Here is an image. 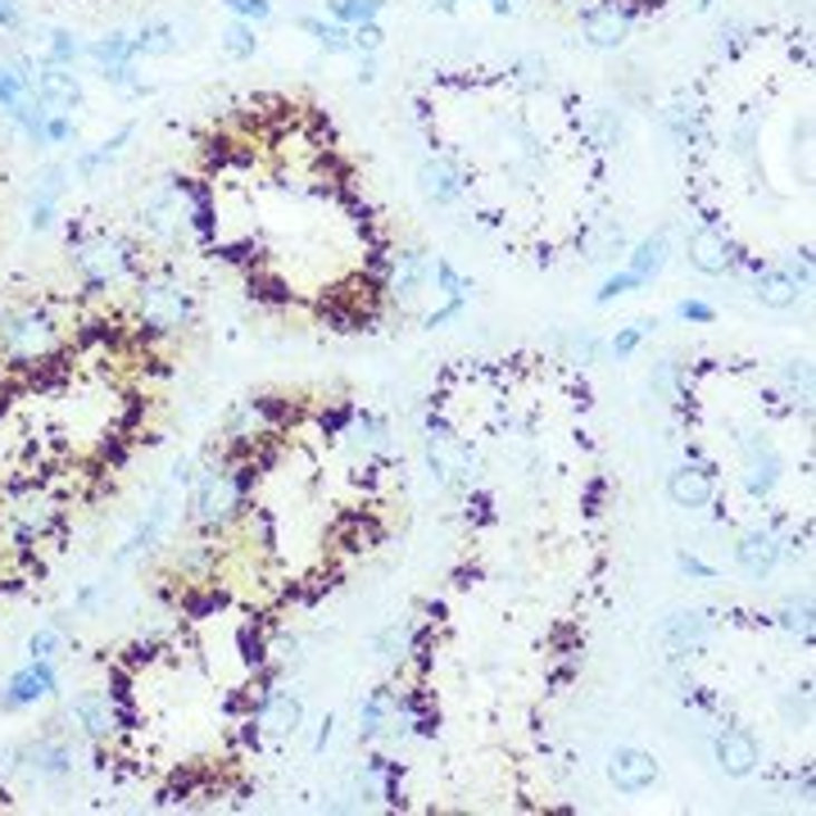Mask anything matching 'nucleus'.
I'll return each mask as SVG.
<instances>
[{
    "instance_id": "nucleus-1",
    "label": "nucleus",
    "mask_w": 816,
    "mask_h": 816,
    "mask_svg": "<svg viewBox=\"0 0 816 816\" xmlns=\"http://www.w3.org/2000/svg\"><path fill=\"white\" fill-rule=\"evenodd\" d=\"M64 346H68V327L50 304L37 300V304H14L0 313V359H6V368L32 372L59 359Z\"/></svg>"
},
{
    "instance_id": "nucleus-2",
    "label": "nucleus",
    "mask_w": 816,
    "mask_h": 816,
    "mask_svg": "<svg viewBox=\"0 0 816 816\" xmlns=\"http://www.w3.org/2000/svg\"><path fill=\"white\" fill-rule=\"evenodd\" d=\"M195 318V295L191 286L168 268L142 272L132 286V327L146 340H164V336H182Z\"/></svg>"
},
{
    "instance_id": "nucleus-3",
    "label": "nucleus",
    "mask_w": 816,
    "mask_h": 816,
    "mask_svg": "<svg viewBox=\"0 0 816 816\" xmlns=\"http://www.w3.org/2000/svg\"><path fill=\"white\" fill-rule=\"evenodd\" d=\"M74 250V272L87 295H100L127 278H142V245L118 236V232H68Z\"/></svg>"
},
{
    "instance_id": "nucleus-4",
    "label": "nucleus",
    "mask_w": 816,
    "mask_h": 816,
    "mask_svg": "<svg viewBox=\"0 0 816 816\" xmlns=\"http://www.w3.org/2000/svg\"><path fill=\"white\" fill-rule=\"evenodd\" d=\"M6 526H10V535L19 540L14 550H32V544L50 540V535L64 526V499H59L50 486L28 482V486H19V490L10 495V504H6Z\"/></svg>"
},
{
    "instance_id": "nucleus-5",
    "label": "nucleus",
    "mask_w": 816,
    "mask_h": 816,
    "mask_svg": "<svg viewBox=\"0 0 816 816\" xmlns=\"http://www.w3.org/2000/svg\"><path fill=\"white\" fill-rule=\"evenodd\" d=\"M68 717L78 721L82 739H91V744H109L118 730L132 726V708H127L123 690H87L68 703Z\"/></svg>"
},
{
    "instance_id": "nucleus-6",
    "label": "nucleus",
    "mask_w": 816,
    "mask_h": 816,
    "mask_svg": "<svg viewBox=\"0 0 816 816\" xmlns=\"http://www.w3.org/2000/svg\"><path fill=\"white\" fill-rule=\"evenodd\" d=\"M427 467L440 486H454V490H472L476 482V458L467 449V440H458L454 431H427Z\"/></svg>"
},
{
    "instance_id": "nucleus-7",
    "label": "nucleus",
    "mask_w": 816,
    "mask_h": 816,
    "mask_svg": "<svg viewBox=\"0 0 816 816\" xmlns=\"http://www.w3.org/2000/svg\"><path fill=\"white\" fill-rule=\"evenodd\" d=\"M136 223H142V232L150 241H164L173 245L191 223H186V195H182V182L173 177L168 186H159L155 195L142 200V214H136Z\"/></svg>"
},
{
    "instance_id": "nucleus-8",
    "label": "nucleus",
    "mask_w": 816,
    "mask_h": 816,
    "mask_svg": "<svg viewBox=\"0 0 816 816\" xmlns=\"http://www.w3.org/2000/svg\"><path fill=\"white\" fill-rule=\"evenodd\" d=\"M254 730L268 735V739H295L300 726H304V703L286 690H263L254 699V712H250Z\"/></svg>"
},
{
    "instance_id": "nucleus-9",
    "label": "nucleus",
    "mask_w": 816,
    "mask_h": 816,
    "mask_svg": "<svg viewBox=\"0 0 816 816\" xmlns=\"http://www.w3.org/2000/svg\"><path fill=\"white\" fill-rule=\"evenodd\" d=\"M74 767H78V758H74V744H68V739L41 735V739L23 744V776H32L41 785L68 780V776H74Z\"/></svg>"
},
{
    "instance_id": "nucleus-10",
    "label": "nucleus",
    "mask_w": 816,
    "mask_h": 816,
    "mask_svg": "<svg viewBox=\"0 0 816 816\" xmlns=\"http://www.w3.org/2000/svg\"><path fill=\"white\" fill-rule=\"evenodd\" d=\"M739 449H744V486H748V495L767 499L776 490V482H780V472H785L780 449L771 440H762V436L739 440Z\"/></svg>"
},
{
    "instance_id": "nucleus-11",
    "label": "nucleus",
    "mask_w": 816,
    "mask_h": 816,
    "mask_svg": "<svg viewBox=\"0 0 816 816\" xmlns=\"http://www.w3.org/2000/svg\"><path fill=\"white\" fill-rule=\"evenodd\" d=\"M735 563L748 581H767L780 567V531L776 526H754L735 544Z\"/></svg>"
},
{
    "instance_id": "nucleus-12",
    "label": "nucleus",
    "mask_w": 816,
    "mask_h": 816,
    "mask_svg": "<svg viewBox=\"0 0 816 816\" xmlns=\"http://www.w3.org/2000/svg\"><path fill=\"white\" fill-rule=\"evenodd\" d=\"M667 495H671L676 508L699 513V508H708V504L717 499V476H712V467H703V463H680V467L667 476Z\"/></svg>"
},
{
    "instance_id": "nucleus-13",
    "label": "nucleus",
    "mask_w": 816,
    "mask_h": 816,
    "mask_svg": "<svg viewBox=\"0 0 816 816\" xmlns=\"http://www.w3.org/2000/svg\"><path fill=\"white\" fill-rule=\"evenodd\" d=\"M427 278H431L427 254H422V250H399V254L390 259L386 291H390V300H395L399 309H414L418 295H422V286H427Z\"/></svg>"
},
{
    "instance_id": "nucleus-14",
    "label": "nucleus",
    "mask_w": 816,
    "mask_h": 816,
    "mask_svg": "<svg viewBox=\"0 0 816 816\" xmlns=\"http://www.w3.org/2000/svg\"><path fill=\"white\" fill-rule=\"evenodd\" d=\"M32 96L50 109V114H74L82 105V82L74 78V68H59V64H37V78H32Z\"/></svg>"
},
{
    "instance_id": "nucleus-15",
    "label": "nucleus",
    "mask_w": 816,
    "mask_h": 816,
    "mask_svg": "<svg viewBox=\"0 0 816 816\" xmlns=\"http://www.w3.org/2000/svg\"><path fill=\"white\" fill-rule=\"evenodd\" d=\"M758 762H762V748H758L754 730H744V726H726V730H717V767H721L730 780L754 776V771H758Z\"/></svg>"
},
{
    "instance_id": "nucleus-16",
    "label": "nucleus",
    "mask_w": 816,
    "mask_h": 816,
    "mask_svg": "<svg viewBox=\"0 0 816 816\" xmlns=\"http://www.w3.org/2000/svg\"><path fill=\"white\" fill-rule=\"evenodd\" d=\"M631 10L626 6H594V10H585L581 14V32H585V46H594V50H618V46H626V37H631Z\"/></svg>"
},
{
    "instance_id": "nucleus-17",
    "label": "nucleus",
    "mask_w": 816,
    "mask_h": 816,
    "mask_svg": "<svg viewBox=\"0 0 816 816\" xmlns=\"http://www.w3.org/2000/svg\"><path fill=\"white\" fill-rule=\"evenodd\" d=\"M608 780L618 785V794H644L658 780V762L644 748H618V754L608 758Z\"/></svg>"
},
{
    "instance_id": "nucleus-18",
    "label": "nucleus",
    "mask_w": 816,
    "mask_h": 816,
    "mask_svg": "<svg viewBox=\"0 0 816 816\" xmlns=\"http://www.w3.org/2000/svg\"><path fill=\"white\" fill-rule=\"evenodd\" d=\"M59 690V671H55V662H46V658H32L28 667H19L14 676H10V686H6V694L19 703V712L23 708H37L41 699H50Z\"/></svg>"
},
{
    "instance_id": "nucleus-19",
    "label": "nucleus",
    "mask_w": 816,
    "mask_h": 816,
    "mask_svg": "<svg viewBox=\"0 0 816 816\" xmlns=\"http://www.w3.org/2000/svg\"><path fill=\"white\" fill-rule=\"evenodd\" d=\"M686 254H690V263L699 272H708V278H721V272L735 268V245H730V236L721 227H694Z\"/></svg>"
},
{
    "instance_id": "nucleus-20",
    "label": "nucleus",
    "mask_w": 816,
    "mask_h": 816,
    "mask_svg": "<svg viewBox=\"0 0 816 816\" xmlns=\"http://www.w3.org/2000/svg\"><path fill=\"white\" fill-rule=\"evenodd\" d=\"M708 635H712V618H708V612H671V618H662V626H658V640H662L676 658L703 649Z\"/></svg>"
},
{
    "instance_id": "nucleus-21",
    "label": "nucleus",
    "mask_w": 816,
    "mask_h": 816,
    "mask_svg": "<svg viewBox=\"0 0 816 816\" xmlns=\"http://www.w3.org/2000/svg\"><path fill=\"white\" fill-rule=\"evenodd\" d=\"M168 517H173V504H168V495H159V499L150 504V513L136 522V531L123 540V550L114 554V563L127 567V563H136L142 554H150L155 544H159V535H164V526H168Z\"/></svg>"
},
{
    "instance_id": "nucleus-22",
    "label": "nucleus",
    "mask_w": 816,
    "mask_h": 816,
    "mask_svg": "<svg viewBox=\"0 0 816 816\" xmlns=\"http://www.w3.org/2000/svg\"><path fill=\"white\" fill-rule=\"evenodd\" d=\"M64 182H68V168L64 164H46L41 177H37V191H32V232H46L59 214V200H64Z\"/></svg>"
},
{
    "instance_id": "nucleus-23",
    "label": "nucleus",
    "mask_w": 816,
    "mask_h": 816,
    "mask_svg": "<svg viewBox=\"0 0 816 816\" xmlns=\"http://www.w3.org/2000/svg\"><path fill=\"white\" fill-rule=\"evenodd\" d=\"M754 295H758V304H762V309H794V304H798V295H803V286L789 278L785 268H758V278H754Z\"/></svg>"
},
{
    "instance_id": "nucleus-24",
    "label": "nucleus",
    "mask_w": 816,
    "mask_h": 816,
    "mask_svg": "<svg viewBox=\"0 0 816 816\" xmlns=\"http://www.w3.org/2000/svg\"><path fill=\"white\" fill-rule=\"evenodd\" d=\"M581 245H585V259H590V263H612V259L626 254V227H622L618 218H599V223L581 236Z\"/></svg>"
},
{
    "instance_id": "nucleus-25",
    "label": "nucleus",
    "mask_w": 816,
    "mask_h": 816,
    "mask_svg": "<svg viewBox=\"0 0 816 816\" xmlns=\"http://www.w3.org/2000/svg\"><path fill=\"white\" fill-rule=\"evenodd\" d=\"M395 712H399V690H377V694L359 708V739H363V744L381 739Z\"/></svg>"
},
{
    "instance_id": "nucleus-26",
    "label": "nucleus",
    "mask_w": 816,
    "mask_h": 816,
    "mask_svg": "<svg viewBox=\"0 0 816 816\" xmlns=\"http://www.w3.org/2000/svg\"><path fill=\"white\" fill-rule=\"evenodd\" d=\"M32 78H37V64L32 59H6L0 64V114L10 105H19L23 96H32Z\"/></svg>"
},
{
    "instance_id": "nucleus-27",
    "label": "nucleus",
    "mask_w": 816,
    "mask_h": 816,
    "mask_svg": "<svg viewBox=\"0 0 816 816\" xmlns=\"http://www.w3.org/2000/svg\"><path fill=\"white\" fill-rule=\"evenodd\" d=\"M662 263H667V236H662V232H658V236H644V241L626 254V272L635 278V286L653 282L658 272H662Z\"/></svg>"
},
{
    "instance_id": "nucleus-28",
    "label": "nucleus",
    "mask_w": 816,
    "mask_h": 816,
    "mask_svg": "<svg viewBox=\"0 0 816 816\" xmlns=\"http://www.w3.org/2000/svg\"><path fill=\"white\" fill-rule=\"evenodd\" d=\"M418 182H422V191H427L436 204H454V200L463 195V177H458L445 159H422Z\"/></svg>"
},
{
    "instance_id": "nucleus-29",
    "label": "nucleus",
    "mask_w": 816,
    "mask_h": 816,
    "mask_svg": "<svg viewBox=\"0 0 816 816\" xmlns=\"http://www.w3.org/2000/svg\"><path fill=\"white\" fill-rule=\"evenodd\" d=\"M581 132L590 136V142H594L599 150H612V146L622 142L626 123H622V114H618V109H608V105H594V109H585V123H581Z\"/></svg>"
},
{
    "instance_id": "nucleus-30",
    "label": "nucleus",
    "mask_w": 816,
    "mask_h": 816,
    "mask_svg": "<svg viewBox=\"0 0 816 816\" xmlns=\"http://www.w3.org/2000/svg\"><path fill=\"white\" fill-rule=\"evenodd\" d=\"M776 386L780 395L794 404V408H807L812 404V363L807 359H785L776 368Z\"/></svg>"
},
{
    "instance_id": "nucleus-31",
    "label": "nucleus",
    "mask_w": 816,
    "mask_h": 816,
    "mask_svg": "<svg viewBox=\"0 0 816 816\" xmlns=\"http://www.w3.org/2000/svg\"><path fill=\"white\" fill-rule=\"evenodd\" d=\"M662 118H667V127H671V136H676L680 146H690L694 136H699V105H694V96H690V91H676Z\"/></svg>"
},
{
    "instance_id": "nucleus-32",
    "label": "nucleus",
    "mask_w": 816,
    "mask_h": 816,
    "mask_svg": "<svg viewBox=\"0 0 816 816\" xmlns=\"http://www.w3.org/2000/svg\"><path fill=\"white\" fill-rule=\"evenodd\" d=\"M87 59L96 64V74H105V68H114V64H136V50H132L127 32H109V37L87 41Z\"/></svg>"
},
{
    "instance_id": "nucleus-33",
    "label": "nucleus",
    "mask_w": 816,
    "mask_h": 816,
    "mask_svg": "<svg viewBox=\"0 0 816 816\" xmlns=\"http://www.w3.org/2000/svg\"><path fill=\"white\" fill-rule=\"evenodd\" d=\"M127 142H132V123H127V127H118V132L109 136V142H100L96 150H82V155L74 159V173H78V177H96L105 164H114V159L123 155V146H127Z\"/></svg>"
},
{
    "instance_id": "nucleus-34",
    "label": "nucleus",
    "mask_w": 816,
    "mask_h": 816,
    "mask_svg": "<svg viewBox=\"0 0 816 816\" xmlns=\"http://www.w3.org/2000/svg\"><path fill=\"white\" fill-rule=\"evenodd\" d=\"M78 59H87V41H78V37L68 32V28H50L41 64H59V68H74Z\"/></svg>"
},
{
    "instance_id": "nucleus-35",
    "label": "nucleus",
    "mask_w": 816,
    "mask_h": 816,
    "mask_svg": "<svg viewBox=\"0 0 816 816\" xmlns=\"http://www.w3.org/2000/svg\"><path fill=\"white\" fill-rule=\"evenodd\" d=\"M649 390H653L658 399H667V404H680V399H686V368L671 363V359L653 363V372H649Z\"/></svg>"
},
{
    "instance_id": "nucleus-36",
    "label": "nucleus",
    "mask_w": 816,
    "mask_h": 816,
    "mask_svg": "<svg viewBox=\"0 0 816 816\" xmlns=\"http://www.w3.org/2000/svg\"><path fill=\"white\" fill-rule=\"evenodd\" d=\"M300 28L304 32H313V41L327 50V55H346V50H354V41H350V28L346 23H327V19H300Z\"/></svg>"
},
{
    "instance_id": "nucleus-37",
    "label": "nucleus",
    "mask_w": 816,
    "mask_h": 816,
    "mask_svg": "<svg viewBox=\"0 0 816 816\" xmlns=\"http://www.w3.org/2000/svg\"><path fill=\"white\" fill-rule=\"evenodd\" d=\"M132 50H136V59L142 55H173L177 50V28L173 23H146L132 37Z\"/></svg>"
},
{
    "instance_id": "nucleus-38",
    "label": "nucleus",
    "mask_w": 816,
    "mask_h": 816,
    "mask_svg": "<svg viewBox=\"0 0 816 816\" xmlns=\"http://www.w3.org/2000/svg\"><path fill=\"white\" fill-rule=\"evenodd\" d=\"M331 23H346V28H359V23H372L381 10H386V0H331Z\"/></svg>"
},
{
    "instance_id": "nucleus-39",
    "label": "nucleus",
    "mask_w": 816,
    "mask_h": 816,
    "mask_svg": "<svg viewBox=\"0 0 816 816\" xmlns=\"http://www.w3.org/2000/svg\"><path fill=\"white\" fill-rule=\"evenodd\" d=\"M377 653H381V662H404L408 653H414V626H408V622H390L377 635Z\"/></svg>"
},
{
    "instance_id": "nucleus-40",
    "label": "nucleus",
    "mask_w": 816,
    "mask_h": 816,
    "mask_svg": "<svg viewBox=\"0 0 816 816\" xmlns=\"http://www.w3.org/2000/svg\"><path fill=\"white\" fill-rule=\"evenodd\" d=\"M250 300H259V304H272V309H282V304H291V286H286L282 278H272V272L254 268V272H250Z\"/></svg>"
},
{
    "instance_id": "nucleus-41",
    "label": "nucleus",
    "mask_w": 816,
    "mask_h": 816,
    "mask_svg": "<svg viewBox=\"0 0 816 816\" xmlns=\"http://www.w3.org/2000/svg\"><path fill=\"white\" fill-rule=\"evenodd\" d=\"M223 603H227V594H223L218 585H204V590L191 585V590L182 594V612H186V618H210V612H218Z\"/></svg>"
},
{
    "instance_id": "nucleus-42",
    "label": "nucleus",
    "mask_w": 816,
    "mask_h": 816,
    "mask_svg": "<svg viewBox=\"0 0 816 816\" xmlns=\"http://www.w3.org/2000/svg\"><path fill=\"white\" fill-rule=\"evenodd\" d=\"M28 658L59 662V658H64V622H50V626L32 631V635H28Z\"/></svg>"
},
{
    "instance_id": "nucleus-43",
    "label": "nucleus",
    "mask_w": 816,
    "mask_h": 816,
    "mask_svg": "<svg viewBox=\"0 0 816 816\" xmlns=\"http://www.w3.org/2000/svg\"><path fill=\"white\" fill-rule=\"evenodd\" d=\"M223 50H227L232 59H250V55L259 50V37H254V23H245V19H232V23L223 28Z\"/></svg>"
},
{
    "instance_id": "nucleus-44",
    "label": "nucleus",
    "mask_w": 816,
    "mask_h": 816,
    "mask_svg": "<svg viewBox=\"0 0 816 816\" xmlns=\"http://www.w3.org/2000/svg\"><path fill=\"white\" fill-rule=\"evenodd\" d=\"M431 278H436V286L449 295V300H472V282L463 278V272L454 268V263H445V259H436V268H431Z\"/></svg>"
},
{
    "instance_id": "nucleus-45",
    "label": "nucleus",
    "mask_w": 816,
    "mask_h": 816,
    "mask_svg": "<svg viewBox=\"0 0 816 816\" xmlns=\"http://www.w3.org/2000/svg\"><path fill=\"white\" fill-rule=\"evenodd\" d=\"M780 626L794 631V635H803V640H812V599L807 594L803 599H789L780 608Z\"/></svg>"
},
{
    "instance_id": "nucleus-46",
    "label": "nucleus",
    "mask_w": 816,
    "mask_h": 816,
    "mask_svg": "<svg viewBox=\"0 0 816 816\" xmlns=\"http://www.w3.org/2000/svg\"><path fill=\"white\" fill-rule=\"evenodd\" d=\"M513 78H517L522 87H544V78H550V68H544V59H540V55H517V59H513Z\"/></svg>"
},
{
    "instance_id": "nucleus-47",
    "label": "nucleus",
    "mask_w": 816,
    "mask_h": 816,
    "mask_svg": "<svg viewBox=\"0 0 816 816\" xmlns=\"http://www.w3.org/2000/svg\"><path fill=\"white\" fill-rule=\"evenodd\" d=\"M653 331V322H631V327H622L618 336H612V354L618 359H626V354H635L640 350V340Z\"/></svg>"
},
{
    "instance_id": "nucleus-48",
    "label": "nucleus",
    "mask_w": 816,
    "mask_h": 816,
    "mask_svg": "<svg viewBox=\"0 0 816 816\" xmlns=\"http://www.w3.org/2000/svg\"><path fill=\"white\" fill-rule=\"evenodd\" d=\"M232 19H245V23H263L272 19V0H223Z\"/></svg>"
},
{
    "instance_id": "nucleus-49",
    "label": "nucleus",
    "mask_w": 816,
    "mask_h": 816,
    "mask_svg": "<svg viewBox=\"0 0 816 816\" xmlns=\"http://www.w3.org/2000/svg\"><path fill=\"white\" fill-rule=\"evenodd\" d=\"M350 41H354V50H359V55H377V50L386 46V32H381V23L372 19V23L350 28Z\"/></svg>"
},
{
    "instance_id": "nucleus-50",
    "label": "nucleus",
    "mask_w": 816,
    "mask_h": 816,
    "mask_svg": "<svg viewBox=\"0 0 816 816\" xmlns=\"http://www.w3.org/2000/svg\"><path fill=\"white\" fill-rule=\"evenodd\" d=\"M626 291H635V278L622 268V272H612V278H603V286L594 291V304H612V300L626 295Z\"/></svg>"
},
{
    "instance_id": "nucleus-51",
    "label": "nucleus",
    "mask_w": 816,
    "mask_h": 816,
    "mask_svg": "<svg viewBox=\"0 0 816 816\" xmlns=\"http://www.w3.org/2000/svg\"><path fill=\"white\" fill-rule=\"evenodd\" d=\"M74 136H78L74 114H50L46 118V146H64V142H74Z\"/></svg>"
},
{
    "instance_id": "nucleus-52",
    "label": "nucleus",
    "mask_w": 816,
    "mask_h": 816,
    "mask_svg": "<svg viewBox=\"0 0 816 816\" xmlns=\"http://www.w3.org/2000/svg\"><path fill=\"white\" fill-rule=\"evenodd\" d=\"M780 268L789 272V278H794L803 291L812 286V250H794V254H785V263H780Z\"/></svg>"
},
{
    "instance_id": "nucleus-53",
    "label": "nucleus",
    "mask_w": 816,
    "mask_h": 816,
    "mask_svg": "<svg viewBox=\"0 0 816 816\" xmlns=\"http://www.w3.org/2000/svg\"><path fill=\"white\" fill-rule=\"evenodd\" d=\"M676 318H680V322H712L717 309L703 304V300H680V304H676Z\"/></svg>"
},
{
    "instance_id": "nucleus-54",
    "label": "nucleus",
    "mask_w": 816,
    "mask_h": 816,
    "mask_svg": "<svg viewBox=\"0 0 816 816\" xmlns=\"http://www.w3.org/2000/svg\"><path fill=\"white\" fill-rule=\"evenodd\" d=\"M676 567H680V576H694V581H717V572H712L703 558H694V554H676Z\"/></svg>"
},
{
    "instance_id": "nucleus-55",
    "label": "nucleus",
    "mask_w": 816,
    "mask_h": 816,
    "mask_svg": "<svg viewBox=\"0 0 816 816\" xmlns=\"http://www.w3.org/2000/svg\"><path fill=\"white\" fill-rule=\"evenodd\" d=\"M744 32H748L744 23H726V28H721V41H717V50H721V55H735V50L748 41Z\"/></svg>"
},
{
    "instance_id": "nucleus-56",
    "label": "nucleus",
    "mask_w": 816,
    "mask_h": 816,
    "mask_svg": "<svg viewBox=\"0 0 816 816\" xmlns=\"http://www.w3.org/2000/svg\"><path fill=\"white\" fill-rule=\"evenodd\" d=\"M23 771V748H0V780Z\"/></svg>"
},
{
    "instance_id": "nucleus-57",
    "label": "nucleus",
    "mask_w": 816,
    "mask_h": 816,
    "mask_svg": "<svg viewBox=\"0 0 816 816\" xmlns=\"http://www.w3.org/2000/svg\"><path fill=\"white\" fill-rule=\"evenodd\" d=\"M463 309H467V300H449V304H445V309H436V313H427V327H431V331H436V327H445V322H454V318H458V313H463Z\"/></svg>"
},
{
    "instance_id": "nucleus-58",
    "label": "nucleus",
    "mask_w": 816,
    "mask_h": 816,
    "mask_svg": "<svg viewBox=\"0 0 816 816\" xmlns=\"http://www.w3.org/2000/svg\"><path fill=\"white\" fill-rule=\"evenodd\" d=\"M105 590H109V581H100V585H87V590L74 599V608H78V612H91V608L105 599Z\"/></svg>"
},
{
    "instance_id": "nucleus-59",
    "label": "nucleus",
    "mask_w": 816,
    "mask_h": 816,
    "mask_svg": "<svg viewBox=\"0 0 816 816\" xmlns=\"http://www.w3.org/2000/svg\"><path fill=\"white\" fill-rule=\"evenodd\" d=\"M0 28H6V32L23 28V10L14 6V0H0Z\"/></svg>"
},
{
    "instance_id": "nucleus-60",
    "label": "nucleus",
    "mask_w": 816,
    "mask_h": 816,
    "mask_svg": "<svg viewBox=\"0 0 816 816\" xmlns=\"http://www.w3.org/2000/svg\"><path fill=\"white\" fill-rule=\"evenodd\" d=\"M567 346H572V354H576V359H585V363L599 354V340H594V336H572Z\"/></svg>"
},
{
    "instance_id": "nucleus-61",
    "label": "nucleus",
    "mask_w": 816,
    "mask_h": 816,
    "mask_svg": "<svg viewBox=\"0 0 816 816\" xmlns=\"http://www.w3.org/2000/svg\"><path fill=\"white\" fill-rule=\"evenodd\" d=\"M454 6H458V0H436V10H445V14H449ZM490 10H495V14H508V10H513V0H490Z\"/></svg>"
},
{
    "instance_id": "nucleus-62",
    "label": "nucleus",
    "mask_w": 816,
    "mask_h": 816,
    "mask_svg": "<svg viewBox=\"0 0 816 816\" xmlns=\"http://www.w3.org/2000/svg\"><path fill=\"white\" fill-rule=\"evenodd\" d=\"M354 78H359V87H372V82H377V64H372V55H363V64H359Z\"/></svg>"
}]
</instances>
